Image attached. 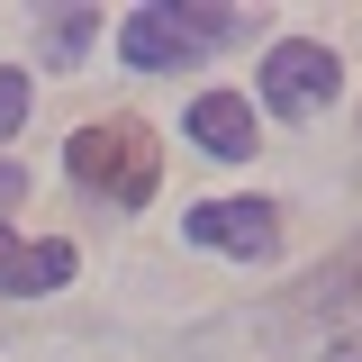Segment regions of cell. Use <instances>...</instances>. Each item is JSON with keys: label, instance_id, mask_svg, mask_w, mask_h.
<instances>
[{"label": "cell", "instance_id": "1", "mask_svg": "<svg viewBox=\"0 0 362 362\" xmlns=\"http://www.w3.org/2000/svg\"><path fill=\"white\" fill-rule=\"evenodd\" d=\"M64 163H73L82 190L118 199V209H145L154 181H163V145H154V127H136V118H100V127H82L64 145Z\"/></svg>", "mask_w": 362, "mask_h": 362}, {"label": "cell", "instance_id": "2", "mask_svg": "<svg viewBox=\"0 0 362 362\" xmlns=\"http://www.w3.org/2000/svg\"><path fill=\"white\" fill-rule=\"evenodd\" d=\"M235 37V18L226 9H190V0H154V9H136L127 28H118V54H127L136 73H173L190 54H209V45Z\"/></svg>", "mask_w": 362, "mask_h": 362}, {"label": "cell", "instance_id": "3", "mask_svg": "<svg viewBox=\"0 0 362 362\" xmlns=\"http://www.w3.org/2000/svg\"><path fill=\"white\" fill-rule=\"evenodd\" d=\"M335 90H344V64H335L317 37H281L263 54V109L272 118H317Z\"/></svg>", "mask_w": 362, "mask_h": 362}, {"label": "cell", "instance_id": "4", "mask_svg": "<svg viewBox=\"0 0 362 362\" xmlns=\"http://www.w3.org/2000/svg\"><path fill=\"white\" fill-rule=\"evenodd\" d=\"M181 226H190V245L235 254V263H272L281 254V209L272 199H199Z\"/></svg>", "mask_w": 362, "mask_h": 362}, {"label": "cell", "instance_id": "5", "mask_svg": "<svg viewBox=\"0 0 362 362\" xmlns=\"http://www.w3.org/2000/svg\"><path fill=\"white\" fill-rule=\"evenodd\" d=\"M190 145H199V154H218V163H245V154H254V109H245L235 90L190 100Z\"/></svg>", "mask_w": 362, "mask_h": 362}, {"label": "cell", "instance_id": "6", "mask_svg": "<svg viewBox=\"0 0 362 362\" xmlns=\"http://www.w3.org/2000/svg\"><path fill=\"white\" fill-rule=\"evenodd\" d=\"M64 281H73V245H18L0 226V290L37 299V290H64Z\"/></svg>", "mask_w": 362, "mask_h": 362}, {"label": "cell", "instance_id": "7", "mask_svg": "<svg viewBox=\"0 0 362 362\" xmlns=\"http://www.w3.org/2000/svg\"><path fill=\"white\" fill-rule=\"evenodd\" d=\"M308 308H317V317H362V235L308 281Z\"/></svg>", "mask_w": 362, "mask_h": 362}, {"label": "cell", "instance_id": "8", "mask_svg": "<svg viewBox=\"0 0 362 362\" xmlns=\"http://www.w3.org/2000/svg\"><path fill=\"white\" fill-rule=\"evenodd\" d=\"M90 37H100V9H64V18H45V64H54V73H73Z\"/></svg>", "mask_w": 362, "mask_h": 362}, {"label": "cell", "instance_id": "9", "mask_svg": "<svg viewBox=\"0 0 362 362\" xmlns=\"http://www.w3.org/2000/svg\"><path fill=\"white\" fill-rule=\"evenodd\" d=\"M28 118V73H0V136Z\"/></svg>", "mask_w": 362, "mask_h": 362}, {"label": "cell", "instance_id": "10", "mask_svg": "<svg viewBox=\"0 0 362 362\" xmlns=\"http://www.w3.org/2000/svg\"><path fill=\"white\" fill-rule=\"evenodd\" d=\"M9 199H28V173H18V163H0V209H9Z\"/></svg>", "mask_w": 362, "mask_h": 362}, {"label": "cell", "instance_id": "11", "mask_svg": "<svg viewBox=\"0 0 362 362\" xmlns=\"http://www.w3.org/2000/svg\"><path fill=\"white\" fill-rule=\"evenodd\" d=\"M326 362H362V344H335V354H326Z\"/></svg>", "mask_w": 362, "mask_h": 362}]
</instances>
